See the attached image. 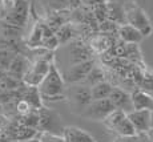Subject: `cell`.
<instances>
[{
  "label": "cell",
  "instance_id": "obj_1",
  "mask_svg": "<svg viewBox=\"0 0 153 142\" xmlns=\"http://www.w3.org/2000/svg\"><path fill=\"white\" fill-rule=\"evenodd\" d=\"M37 89L40 92L42 100H45V101H56V100L65 98V96H64L65 81H64L63 75L55 63L51 64L48 73L39 84Z\"/></svg>",
  "mask_w": 153,
  "mask_h": 142
},
{
  "label": "cell",
  "instance_id": "obj_2",
  "mask_svg": "<svg viewBox=\"0 0 153 142\" xmlns=\"http://www.w3.org/2000/svg\"><path fill=\"white\" fill-rule=\"evenodd\" d=\"M124 17L126 24L134 27L137 31H140V33L144 37H148L152 35L153 32V25L149 20L146 12L137 4L129 5L124 12Z\"/></svg>",
  "mask_w": 153,
  "mask_h": 142
},
{
  "label": "cell",
  "instance_id": "obj_3",
  "mask_svg": "<svg viewBox=\"0 0 153 142\" xmlns=\"http://www.w3.org/2000/svg\"><path fill=\"white\" fill-rule=\"evenodd\" d=\"M102 124L113 133H116L117 135H121V137L136 135V130L132 126L131 121L128 120L126 113L123 110H119V109H114L113 112H111L102 120Z\"/></svg>",
  "mask_w": 153,
  "mask_h": 142
},
{
  "label": "cell",
  "instance_id": "obj_4",
  "mask_svg": "<svg viewBox=\"0 0 153 142\" xmlns=\"http://www.w3.org/2000/svg\"><path fill=\"white\" fill-rule=\"evenodd\" d=\"M53 63V57H39L35 60L33 64L28 67L23 76V81L27 87H39V84L43 81L45 75L48 73L49 67Z\"/></svg>",
  "mask_w": 153,
  "mask_h": 142
},
{
  "label": "cell",
  "instance_id": "obj_5",
  "mask_svg": "<svg viewBox=\"0 0 153 142\" xmlns=\"http://www.w3.org/2000/svg\"><path fill=\"white\" fill-rule=\"evenodd\" d=\"M37 116H39V122H37V129L40 132H49L55 134H63L64 125L61 122V117L56 113L55 110L47 108L37 109Z\"/></svg>",
  "mask_w": 153,
  "mask_h": 142
},
{
  "label": "cell",
  "instance_id": "obj_6",
  "mask_svg": "<svg viewBox=\"0 0 153 142\" xmlns=\"http://www.w3.org/2000/svg\"><path fill=\"white\" fill-rule=\"evenodd\" d=\"M114 110L113 104L111 102L109 98H101V100H92L89 105L80 113V116L89 121H96L100 122L104 120L111 112Z\"/></svg>",
  "mask_w": 153,
  "mask_h": 142
},
{
  "label": "cell",
  "instance_id": "obj_7",
  "mask_svg": "<svg viewBox=\"0 0 153 142\" xmlns=\"http://www.w3.org/2000/svg\"><path fill=\"white\" fill-rule=\"evenodd\" d=\"M93 65H95V61H93L92 58H91V60H87V61H81V63L71 65L65 72L61 73L64 81H65V84H72L73 85V84H80V82H83L85 76L88 75V72L93 68Z\"/></svg>",
  "mask_w": 153,
  "mask_h": 142
},
{
  "label": "cell",
  "instance_id": "obj_8",
  "mask_svg": "<svg viewBox=\"0 0 153 142\" xmlns=\"http://www.w3.org/2000/svg\"><path fill=\"white\" fill-rule=\"evenodd\" d=\"M28 11H29V4L27 0H15L12 10L10 11V13L3 20L15 27H23L27 23Z\"/></svg>",
  "mask_w": 153,
  "mask_h": 142
},
{
  "label": "cell",
  "instance_id": "obj_9",
  "mask_svg": "<svg viewBox=\"0 0 153 142\" xmlns=\"http://www.w3.org/2000/svg\"><path fill=\"white\" fill-rule=\"evenodd\" d=\"M72 89V104L75 106V109H77V113L80 114L81 112L89 105V102L92 101V94H91V88L87 87L84 84H73Z\"/></svg>",
  "mask_w": 153,
  "mask_h": 142
},
{
  "label": "cell",
  "instance_id": "obj_10",
  "mask_svg": "<svg viewBox=\"0 0 153 142\" xmlns=\"http://www.w3.org/2000/svg\"><path fill=\"white\" fill-rule=\"evenodd\" d=\"M128 120L136 130V134L146 133L151 129V110L141 109V110H132L126 113Z\"/></svg>",
  "mask_w": 153,
  "mask_h": 142
},
{
  "label": "cell",
  "instance_id": "obj_11",
  "mask_svg": "<svg viewBox=\"0 0 153 142\" xmlns=\"http://www.w3.org/2000/svg\"><path fill=\"white\" fill-rule=\"evenodd\" d=\"M108 98L111 100V102L113 104L114 109L123 110L125 113L133 110V105H132V100H131V93L120 89V88H112V92Z\"/></svg>",
  "mask_w": 153,
  "mask_h": 142
},
{
  "label": "cell",
  "instance_id": "obj_12",
  "mask_svg": "<svg viewBox=\"0 0 153 142\" xmlns=\"http://www.w3.org/2000/svg\"><path fill=\"white\" fill-rule=\"evenodd\" d=\"M131 100L133 110H141V109L152 110L153 109V96L144 89L133 90L131 93Z\"/></svg>",
  "mask_w": 153,
  "mask_h": 142
},
{
  "label": "cell",
  "instance_id": "obj_13",
  "mask_svg": "<svg viewBox=\"0 0 153 142\" xmlns=\"http://www.w3.org/2000/svg\"><path fill=\"white\" fill-rule=\"evenodd\" d=\"M63 135L67 142H100L88 132L77 126H64Z\"/></svg>",
  "mask_w": 153,
  "mask_h": 142
},
{
  "label": "cell",
  "instance_id": "obj_14",
  "mask_svg": "<svg viewBox=\"0 0 153 142\" xmlns=\"http://www.w3.org/2000/svg\"><path fill=\"white\" fill-rule=\"evenodd\" d=\"M119 36L121 41H124L125 44H140L145 37L140 33V31H137L134 27L129 24H121L119 27Z\"/></svg>",
  "mask_w": 153,
  "mask_h": 142
},
{
  "label": "cell",
  "instance_id": "obj_15",
  "mask_svg": "<svg viewBox=\"0 0 153 142\" xmlns=\"http://www.w3.org/2000/svg\"><path fill=\"white\" fill-rule=\"evenodd\" d=\"M91 51L88 49V47L83 45L80 43H73L71 45V53H69V60L71 65L81 63V61L91 60Z\"/></svg>",
  "mask_w": 153,
  "mask_h": 142
},
{
  "label": "cell",
  "instance_id": "obj_16",
  "mask_svg": "<svg viewBox=\"0 0 153 142\" xmlns=\"http://www.w3.org/2000/svg\"><path fill=\"white\" fill-rule=\"evenodd\" d=\"M28 67H29V64H28L27 58L20 55H15V57L12 58V61H11L8 69H10L11 75H13L15 77L23 78V76H24L25 70L28 69Z\"/></svg>",
  "mask_w": 153,
  "mask_h": 142
},
{
  "label": "cell",
  "instance_id": "obj_17",
  "mask_svg": "<svg viewBox=\"0 0 153 142\" xmlns=\"http://www.w3.org/2000/svg\"><path fill=\"white\" fill-rule=\"evenodd\" d=\"M113 85L108 81H101L97 82L96 85L91 87V94H92V100H101V98H108L112 92Z\"/></svg>",
  "mask_w": 153,
  "mask_h": 142
},
{
  "label": "cell",
  "instance_id": "obj_18",
  "mask_svg": "<svg viewBox=\"0 0 153 142\" xmlns=\"http://www.w3.org/2000/svg\"><path fill=\"white\" fill-rule=\"evenodd\" d=\"M105 80V73L104 70H102V68L97 67V65H93V68L88 72V75L85 76L84 81L81 82V84L87 85V87H93V85H96L97 82H101Z\"/></svg>",
  "mask_w": 153,
  "mask_h": 142
},
{
  "label": "cell",
  "instance_id": "obj_19",
  "mask_svg": "<svg viewBox=\"0 0 153 142\" xmlns=\"http://www.w3.org/2000/svg\"><path fill=\"white\" fill-rule=\"evenodd\" d=\"M24 100L29 104L32 109H40L42 108V96L37 87H28V90L24 96Z\"/></svg>",
  "mask_w": 153,
  "mask_h": 142
},
{
  "label": "cell",
  "instance_id": "obj_20",
  "mask_svg": "<svg viewBox=\"0 0 153 142\" xmlns=\"http://www.w3.org/2000/svg\"><path fill=\"white\" fill-rule=\"evenodd\" d=\"M91 48H92L93 51L99 52V53H104L108 48H109V43H108L107 37L97 36L96 39L92 40V43H91Z\"/></svg>",
  "mask_w": 153,
  "mask_h": 142
},
{
  "label": "cell",
  "instance_id": "obj_21",
  "mask_svg": "<svg viewBox=\"0 0 153 142\" xmlns=\"http://www.w3.org/2000/svg\"><path fill=\"white\" fill-rule=\"evenodd\" d=\"M40 142H65L63 134H55V133H49V132H40L37 134Z\"/></svg>",
  "mask_w": 153,
  "mask_h": 142
},
{
  "label": "cell",
  "instance_id": "obj_22",
  "mask_svg": "<svg viewBox=\"0 0 153 142\" xmlns=\"http://www.w3.org/2000/svg\"><path fill=\"white\" fill-rule=\"evenodd\" d=\"M11 142H40V141H39V138H37V137H33V138H29V140H23V141L13 140V141H11Z\"/></svg>",
  "mask_w": 153,
  "mask_h": 142
},
{
  "label": "cell",
  "instance_id": "obj_23",
  "mask_svg": "<svg viewBox=\"0 0 153 142\" xmlns=\"http://www.w3.org/2000/svg\"><path fill=\"white\" fill-rule=\"evenodd\" d=\"M146 134H148L149 140H151V142H153V129H149L148 132H146Z\"/></svg>",
  "mask_w": 153,
  "mask_h": 142
},
{
  "label": "cell",
  "instance_id": "obj_24",
  "mask_svg": "<svg viewBox=\"0 0 153 142\" xmlns=\"http://www.w3.org/2000/svg\"><path fill=\"white\" fill-rule=\"evenodd\" d=\"M151 129H153V109L151 110Z\"/></svg>",
  "mask_w": 153,
  "mask_h": 142
},
{
  "label": "cell",
  "instance_id": "obj_25",
  "mask_svg": "<svg viewBox=\"0 0 153 142\" xmlns=\"http://www.w3.org/2000/svg\"><path fill=\"white\" fill-rule=\"evenodd\" d=\"M134 142H139V140H137V141H134Z\"/></svg>",
  "mask_w": 153,
  "mask_h": 142
},
{
  "label": "cell",
  "instance_id": "obj_26",
  "mask_svg": "<svg viewBox=\"0 0 153 142\" xmlns=\"http://www.w3.org/2000/svg\"><path fill=\"white\" fill-rule=\"evenodd\" d=\"M65 142H67V141H65Z\"/></svg>",
  "mask_w": 153,
  "mask_h": 142
}]
</instances>
